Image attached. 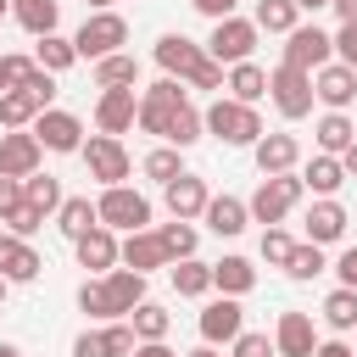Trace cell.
<instances>
[{"label":"cell","mask_w":357,"mask_h":357,"mask_svg":"<svg viewBox=\"0 0 357 357\" xmlns=\"http://www.w3.org/2000/svg\"><path fill=\"white\" fill-rule=\"evenodd\" d=\"M201 218H206V229H212L218 240H234V234H245V223H251V212H245L240 195H212Z\"/></svg>","instance_id":"obj_23"},{"label":"cell","mask_w":357,"mask_h":357,"mask_svg":"<svg viewBox=\"0 0 357 357\" xmlns=\"http://www.w3.org/2000/svg\"><path fill=\"white\" fill-rule=\"evenodd\" d=\"M117 262L151 279V268H167V251H162L156 229H134V234H123V240H117Z\"/></svg>","instance_id":"obj_19"},{"label":"cell","mask_w":357,"mask_h":357,"mask_svg":"<svg viewBox=\"0 0 357 357\" xmlns=\"http://www.w3.org/2000/svg\"><path fill=\"white\" fill-rule=\"evenodd\" d=\"M301 178L296 173H273V178H262L257 184V195L245 201V212H251V223H268V229H279L290 212H296V201H301Z\"/></svg>","instance_id":"obj_4"},{"label":"cell","mask_w":357,"mask_h":357,"mask_svg":"<svg viewBox=\"0 0 357 357\" xmlns=\"http://www.w3.org/2000/svg\"><path fill=\"white\" fill-rule=\"evenodd\" d=\"M0 357H22V351H17V346H11V340H0Z\"/></svg>","instance_id":"obj_61"},{"label":"cell","mask_w":357,"mask_h":357,"mask_svg":"<svg viewBox=\"0 0 357 357\" xmlns=\"http://www.w3.org/2000/svg\"><path fill=\"white\" fill-rule=\"evenodd\" d=\"M257 284V262L251 257H223V262H212V290H223V296H245Z\"/></svg>","instance_id":"obj_27"},{"label":"cell","mask_w":357,"mask_h":357,"mask_svg":"<svg viewBox=\"0 0 357 357\" xmlns=\"http://www.w3.org/2000/svg\"><path fill=\"white\" fill-rule=\"evenodd\" d=\"M268 95H273V106H279V117H307L312 112V73H296V67H273L268 73Z\"/></svg>","instance_id":"obj_11"},{"label":"cell","mask_w":357,"mask_h":357,"mask_svg":"<svg viewBox=\"0 0 357 357\" xmlns=\"http://www.w3.org/2000/svg\"><path fill=\"white\" fill-rule=\"evenodd\" d=\"M139 340H134V329H128V318H117V324H106V329H84L78 340H73V357H128Z\"/></svg>","instance_id":"obj_15"},{"label":"cell","mask_w":357,"mask_h":357,"mask_svg":"<svg viewBox=\"0 0 357 357\" xmlns=\"http://www.w3.org/2000/svg\"><path fill=\"white\" fill-rule=\"evenodd\" d=\"M39 112H45V106H39L28 89H6V95H0V128H33Z\"/></svg>","instance_id":"obj_37"},{"label":"cell","mask_w":357,"mask_h":357,"mask_svg":"<svg viewBox=\"0 0 357 357\" xmlns=\"http://www.w3.org/2000/svg\"><path fill=\"white\" fill-rule=\"evenodd\" d=\"M190 89H223V67H218V61H206V67L190 78Z\"/></svg>","instance_id":"obj_52"},{"label":"cell","mask_w":357,"mask_h":357,"mask_svg":"<svg viewBox=\"0 0 357 357\" xmlns=\"http://www.w3.org/2000/svg\"><path fill=\"white\" fill-rule=\"evenodd\" d=\"M6 89H11V78H6V56H0V95H6Z\"/></svg>","instance_id":"obj_59"},{"label":"cell","mask_w":357,"mask_h":357,"mask_svg":"<svg viewBox=\"0 0 357 357\" xmlns=\"http://www.w3.org/2000/svg\"><path fill=\"white\" fill-rule=\"evenodd\" d=\"M6 17H11V0H0V22H6Z\"/></svg>","instance_id":"obj_62"},{"label":"cell","mask_w":357,"mask_h":357,"mask_svg":"<svg viewBox=\"0 0 357 357\" xmlns=\"http://www.w3.org/2000/svg\"><path fill=\"white\" fill-rule=\"evenodd\" d=\"M39 251L28 245V240H17V234H0V279L6 284H28V279H39Z\"/></svg>","instance_id":"obj_22"},{"label":"cell","mask_w":357,"mask_h":357,"mask_svg":"<svg viewBox=\"0 0 357 357\" xmlns=\"http://www.w3.org/2000/svg\"><path fill=\"white\" fill-rule=\"evenodd\" d=\"M78 156H84V167H89V178H100L106 190L112 184H123L128 178V151H123V139H112V134H89L84 145H78Z\"/></svg>","instance_id":"obj_10"},{"label":"cell","mask_w":357,"mask_h":357,"mask_svg":"<svg viewBox=\"0 0 357 357\" xmlns=\"http://www.w3.org/2000/svg\"><path fill=\"white\" fill-rule=\"evenodd\" d=\"M340 167H346V178H357V139L340 151Z\"/></svg>","instance_id":"obj_55"},{"label":"cell","mask_w":357,"mask_h":357,"mask_svg":"<svg viewBox=\"0 0 357 357\" xmlns=\"http://www.w3.org/2000/svg\"><path fill=\"white\" fill-rule=\"evenodd\" d=\"M273 351H279V357H312V351H318L312 318H307V312H279V324H273Z\"/></svg>","instance_id":"obj_20"},{"label":"cell","mask_w":357,"mask_h":357,"mask_svg":"<svg viewBox=\"0 0 357 357\" xmlns=\"http://www.w3.org/2000/svg\"><path fill=\"white\" fill-rule=\"evenodd\" d=\"M139 173H145V178H156V184H173V178L184 173V162H178V151H173V145H156V151H145Z\"/></svg>","instance_id":"obj_42"},{"label":"cell","mask_w":357,"mask_h":357,"mask_svg":"<svg viewBox=\"0 0 357 357\" xmlns=\"http://www.w3.org/2000/svg\"><path fill=\"white\" fill-rule=\"evenodd\" d=\"M139 301H145V273H134V268H112V273L78 284V307H84L89 318H106V324L128 318Z\"/></svg>","instance_id":"obj_1"},{"label":"cell","mask_w":357,"mask_h":357,"mask_svg":"<svg viewBox=\"0 0 357 357\" xmlns=\"http://www.w3.org/2000/svg\"><path fill=\"white\" fill-rule=\"evenodd\" d=\"M329 45H335V61L357 73V22H340V33H329Z\"/></svg>","instance_id":"obj_46"},{"label":"cell","mask_w":357,"mask_h":357,"mask_svg":"<svg viewBox=\"0 0 357 357\" xmlns=\"http://www.w3.org/2000/svg\"><path fill=\"white\" fill-rule=\"evenodd\" d=\"M39 162H45V145L33 139V128L0 134V178H28V173H39Z\"/></svg>","instance_id":"obj_13"},{"label":"cell","mask_w":357,"mask_h":357,"mask_svg":"<svg viewBox=\"0 0 357 357\" xmlns=\"http://www.w3.org/2000/svg\"><path fill=\"white\" fill-rule=\"evenodd\" d=\"M312 100H324L329 112H346V106L357 100V73L340 67V61L318 67V73H312Z\"/></svg>","instance_id":"obj_17"},{"label":"cell","mask_w":357,"mask_h":357,"mask_svg":"<svg viewBox=\"0 0 357 357\" xmlns=\"http://www.w3.org/2000/svg\"><path fill=\"white\" fill-rule=\"evenodd\" d=\"M11 212H22V178H0V223Z\"/></svg>","instance_id":"obj_49"},{"label":"cell","mask_w":357,"mask_h":357,"mask_svg":"<svg viewBox=\"0 0 357 357\" xmlns=\"http://www.w3.org/2000/svg\"><path fill=\"white\" fill-rule=\"evenodd\" d=\"M301 184H307V190H312L318 201H329V195H335V190L346 184V167H340V156H324V151H318V156L307 162V173H301Z\"/></svg>","instance_id":"obj_28"},{"label":"cell","mask_w":357,"mask_h":357,"mask_svg":"<svg viewBox=\"0 0 357 357\" xmlns=\"http://www.w3.org/2000/svg\"><path fill=\"white\" fill-rule=\"evenodd\" d=\"M33 139H39L45 151L78 156V145H84V123H78L73 112H61V106H45V112L33 117Z\"/></svg>","instance_id":"obj_12"},{"label":"cell","mask_w":357,"mask_h":357,"mask_svg":"<svg viewBox=\"0 0 357 357\" xmlns=\"http://www.w3.org/2000/svg\"><path fill=\"white\" fill-rule=\"evenodd\" d=\"M128 357H178V351H173L167 340H139V346H134Z\"/></svg>","instance_id":"obj_53"},{"label":"cell","mask_w":357,"mask_h":357,"mask_svg":"<svg viewBox=\"0 0 357 357\" xmlns=\"http://www.w3.org/2000/svg\"><path fill=\"white\" fill-rule=\"evenodd\" d=\"M73 245H78V262H84V268H95V273H112V268H117V234H112V229L95 223V229L78 234Z\"/></svg>","instance_id":"obj_26"},{"label":"cell","mask_w":357,"mask_h":357,"mask_svg":"<svg viewBox=\"0 0 357 357\" xmlns=\"http://www.w3.org/2000/svg\"><path fill=\"white\" fill-rule=\"evenodd\" d=\"M312 134H318V151H324V156H340V151L357 139V123H351L346 112H324Z\"/></svg>","instance_id":"obj_29"},{"label":"cell","mask_w":357,"mask_h":357,"mask_svg":"<svg viewBox=\"0 0 357 357\" xmlns=\"http://www.w3.org/2000/svg\"><path fill=\"white\" fill-rule=\"evenodd\" d=\"M324 268H329V262H324V245H307V240H301V245L290 251V262H284L290 279H318Z\"/></svg>","instance_id":"obj_43"},{"label":"cell","mask_w":357,"mask_h":357,"mask_svg":"<svg viewBox=\"0 0 357 357\" xmlns=\"http://www.w3.org/2000/svg\"><path fill=\"white\" fill-rule=\"evenodd\" d=\"M335 273H340V290H357V245H346V251H340Z\"/></svg>","instance_id":"obj_50"},{"label":"cell","mask_w":357,"mask_h":357,"mask_svg":"<svg viewBox=\"0 0 357 357\" xmlns=\"http://www.w3.org/2000/svg\"><path fill=\"white\" fill-rule=\"evenodd\" d=\"M251 156H257V173H262V178H273V173H296V162H301V139H296V134H262V139L251 145Z\"/></svg>","instance_id":"obj_18"},{"label":"cell","mask_w":357,"mask_h":357,"mask_svg":"<svg viewBox=\"0 0 357 357\" xmlns=\"http://www.w3.org/2000/svg\"><path fill=\"white\" fill-rule=\"evenodd\" d=\"M346 234V206L329 195V201H312L307 206V245H335Z\"/></svg>","instance_id":"obj_24"},{"label":"cell","mask_w":357,"mask_h":357,"mask_svg":"<svg viewBox=\"0 0 357 357\" xmlns=\"http://www.w3.org/2000/svg\"><path fill=\"white\" fill-rule=\"evenodd\" d=\"M33 61L56 78V73H67V67L78 61V50H73V39H61V33H45V39L33 45Z\"/></svg>","instance_id":"obj_38"},{"label":"cell","mask_w":357,"mask_h":357,"mask_svg":"<svg viewBox=\"0 0 357 357\" xmlns=\"http://www.w3.org/2000/svg\"><path fill=\"white\" fill-rule=\"evenodd\" d=\"M229 346H234V357H279V351H273V340H268L262 329H240Z\"/></svg>","instance_id":"obj_45"},{"label":"cell","mask_w":357,"mask_h":357,"mask_svg":"<svg viewBox=\"0 0 357 357\" xmlns=\"http://www.w3.org/2000/svg\"><path fill=\"white\" fill-rule=\"evenodd\" d=\"M95 218H100V229H123V234H134V229H151V201L139 195V190H128V184H112V190H100V201H95Z\"/></svg>","instance_id":"obj_5"},{"label":"cell","mask_w":357,"mask_h":357,"mask_svg":"<svg viewBox=\"0 0 357 357\" xmlns=\"http://www.w3.org/2000/svg\"><path fill=\"white\" fill-rule=\"evenodd\" d=\"M156 240H162L167 262H184V257H195V240H201V234H195L190 223H178V218H173V223H162V229H156Z\"/></svg>","instance_id":"obj_39"},{"label":"cell","mask_w":357,"mask_h":357,"mask_svg":"<svg viewBox=\"0 0 357 357\" xmlns=\"http://www.w3.org/2000/svg\"><path fill=\"white\" fill-rule=\"evenodd\" d=\"M329 61H335V45H329V33H324L318 22H296V28L284 33V67L318 73V67H329Z\"/></svg>","instance_id":"obj_8"},{"label":"cell","mask_w":357,"mask_h":357,"mask_svg":"<svg viewBox=\"0 0 357 357\" xmlns=\"http://www.w3.org/2000/svg\"><path fill=\"white\" fill-rule=\"evenodd\" d=\"M178 106H190L184 84H178V78H156V84L139 95V112H134V123H139L145 134L167 139V123H173V112H178Z\"/></svg>","instance_id":"obj_6"},{"label":"cell","mask_w":357,"mask_h":357,"mask_svg":"<svg viewBox=\"0 0 357 357\" xmlns=\"http://www.w3.org/2000/svg\"><path fill=\"white\" fill-rule=\"evenodd\" d=\"M134 112H139L134 89H100V100H95V128L117 139V134H128V128H134Z\"/></svg>","instance_id":"obj_21"},{"label":"cell","mask_w":357,"mask_h":357,"mask_svg":"<svg viewBox=\"0 0 357 357\" xmlns=\"http://www.w3.org/2000/svg\"><path fill=\"white\" fill-rule=\"evenodd\" d=\"M22 201H28L39 218H56V206H61L67 195H61L56 173H28V178H22Z\"/></svg>","instance_id":"obj_30"},{"label":"cell","mask_w":357,"mask_h":357,"mask_svg":"<svg viewBox=\"0 0 357 357\" xmlns=\"http://www.w3.org/2000/svg\"><path fill=\"white\" fill-rule=\"evenodd\" d=\"M329 0H296V11H324Z\"/></svg>","instance_id":"obj_57"},{"label":"cell","mask_w":357,"mask_h":357,"mask_svg":"<svg viewBox=\"0 0 357 357\" xmlns=\"http://www.w3.org/2000/svg\"><path fill=\"white\" fill-rule=\"evenodd\" d=\"M201 134H206V128H201V112H195V106H178V112H173V123H167V139H162V145L184 151V145H195Z\"/></svg>","instance_id":"obj_41"},{"label":"cell","mask_w":357,"mask_h":357,"mask_svg":"<svg viewBox=\"0 0 357 357\" xmlns=\"http://www.w3.org/2000/svg\"><path fill=\"white\" fill-rule=\"evenodd\" d=\"M251 50H257V22H251V17H223V22H212V39H206V56H212L218 67H234V61H251Z\"/></svg>","instance_id":"obj_7"},{"label":"cell","mask_w":357,"mask_h":357,"mask_svg":"<svg viewBox=\"0 0 357 357\" xmlns=\"http://www.w3.org/2000/svg\"><path fill=\"white\" fill-rule=\"evenodd\" d=\"M201 128L212 134V139H223V145H257L268 128H262V117H257V106H240V100H229V95H218L206 112H201Z\"/></svg>","instance_id":"obj_2"},{"label":"cell","mask_w":357,"mask_h":357,"mask_svg":"<svg viewBox=\"0 0 357 357\" xmlns=\"http://www.w3.org/2000/svg\"><path fill=\"white\" fill-rule=\"evenodd\" d=\"M335 11H340V22H357V0H329Z\"/></svg>","instance_id":"obj_56"},{"label":"cell","mask_w":357,"mask_h":357,"mask_svg":"<svg viewBox=\"0 0 357 357\" xmlns=\"http://www.w3.org/2000/svg\"><path fill=\"white\" fill-rule=\"evenodd\" d=\"M312 357H357V351H351L346 340H318V351H312Z\"/></svg>","instance_id":"obj_54"},{"label":"cell","mask_w":357,"mask_h":357,"mask_svg":"<svg viewBox=\"0 0 357 357\" xmlns=\"http://www.w3.org/2000/svg\"><path fill=\"white\" fill-rule=\"evenodd\" d=\"M100 218H95V201L89 195H67L61 206H56V229L67 234V240H78V234H89Z\"/></svg>","instance_id":"obj_31"},{"label":"cell","mask_w":357,"mask_h":357,"mask_svg":"<svg viewBox=\"0 0 357 357\" xmlns=\"http://www.w3.org/2000/svg\"><path fill=\"white\" fill-rule=\"evenodd\" d=\"M206 61H212V56H206V45H195L190 33H162V39H156V67H162V78L190 84Z\"/></svg>","instance_id":"obj_9"},{"label":"cell","mask_w":357,"mask_h":357,"mask_svg":"<svg viewBox=\"0 0 357 357\" xmlns=\"http://www.w3.org/2000/svg\"><path fill=\"white\" fill-rule=\"evenodd\" d=\"M39 223H45V218H39V212H33L28 201H22V212H11V218H6V234H17V240H28V234H33Z\"/></svg>","instance_id":"obj_48"},{"label":"cell","mask_w":357,"mask_h":357,"mask_svg":"<svg viewBox=\"0 0 357 357\" xmlns=\"http://www.w3.org/2000/svg\"><path fill=\"white\" fill-rule=\"evenodd\" d=\"M123 45H128V17H117V11H89V17H84V28L73 33V50H78V61L117 56Z\"/></svg>","instance_id":"obj_3"},{"label":"cell","mask_w":357,"mask_h":357,"mask_svg":"<svg viewBox=\"0 0 357 357\" xmlns=\"http://www.w3.org/2000/svg\"><path fill=\"white\" fill-rule=\"evenodd\" d=\"M84 6H89V11H112V0H84Z\"/></svg>","instance_id":"obj_60"},{"label":"cell","mask_w":357,"mask_h":357,"mask_svg":"<svg viewBox=\"0 0 357 357\" xmlns=\"http://www.w3.org/2000/svg\"><path fill=\"white\" fill-rule=\"evenodd\" d=\"M162 201H167V212H173L178 223H190V218H201V212H206L212 190H206V178H201V173H178L173 184H162Z\"/></svg>","instance_id":"obj_16"},{"label":"cell","mask_w":357,"mask_h":357,"mask_svg":"<svg viewBox=\"0 0 357 357\" xmlns=\"http://www.w3.org/2000/svg\"><path fill=\"white\" fill-rule=\"evenodd\" d=\"M223 89H229V100H240V106H257V100L268 95V73H262L257 61H234V67L223 73Z\"/></svg>","instance_id":"obj_25"},{"label":"cell","mask_w":357,"mask_h":357,"mask_svg":"<svg viewBox=\"0 0 357 357\" xmlns=\"http://www.w3.org/2000/svg\"><path fill=\"white\" fill-rule=\"evenodd\" d=\"M128 329H134V340H167L173 312H167V307H156V301H139V307L128 312Z\"/></svg>","instance_id":"obj_35"},{"label":"cell","mask_w":357,"mask_h":357,"mask_svg":"<svg viewBox=\"0 0 357 357\" xmlns=\"http://www.w3.org/2000/svg\"><path fill=\"white\" fill-rule=\"evenodd\" d=\"M190 6H195L201 17H212V22H223V17H234V6H240V0H190Z\"/></svg>","instance_id":"obj_51"},{"label":"cell","mask_w":357,"mask_h":357,"mask_svg":"<svg viewBox=\"0 0 357 357\" xmlns=\"http://www.w3.org/2000/svg\"><path fill=\"white\" fill-rule=\"evenodd\" d=\"M251 22H257V33H290L301 22V11H296V0H257Z\"/></svg>","instance_id":"obj_36"},{"label":"cell","mask_w":357,"mask_h":357,"mask_svg":"<svg viewBox=\"0 0 357 357\" xmlns=\"http://www.w3.org/2000/svg\"><path fill=\"white\" fill-rule=\"evenodd\" d=\"M184 357H218V346H195V351H184Z\"/></svg>","instance_id":"obj_58"},{"label":"cell","mask_w":357,"mask_h":357,"mask_svg":"<svg viewBox=\"0 0 357 357\" xmlns=\"http://www.w3.org/2000/svg\"><path fill=\"white\" fill-rule=\"evenodd\" d=\"M167 279H173V290L178 296H206L212 290V262H195V257H184V262H167Z\"/></svg>","instance_id":"obj_32"},{"label":"cell","mask_w":357,"mask_h":357,"mask_svg":"<svg viewBox=\"0 0 357 357\" xmlns=\"http://www.w3.org/2000/svg\"><path fill=\"white\" fill-rule=\"evenodd\" d=\"M0 301H6V279H0Z\"/></svg>","instance_id":"obj_63"},{"label":"cell","mask_w":357,"mask_h":357,"mask_svg":"<svg viewBox=\"0 0 357 357\" xmlns=\"http://www.w3.org/2000/svg\"><path fill=\"white\" fill-rule=\"evenodd\" d=\"M11 17L33 33V39H45V33H56V17H61V6L56 0H11Z\"/></svg>","instance_id":"obj_33"},{"label":"cell","mask_w":357,"mask_h":357,"mask_svg":"<svg viewBox=\"0 0 357 357\" xmlns=\"http://www.w3.org/2000/svg\"><path fill=\"white\" fill-rule=\"evenodd\" d=\"M240 329H245V307L234 296H218L201 307V346H229Z\"/></svg>","instance_id":"obj_14"},{"label":"cell","mask_w":357,"mask_h":357,"mask_svg":"<svg viewBox=\"0 0 357 357\" xmlns=\"http://www.w3.org/2000/svg\"><path fill=\"white\" fill-rule=\"evenodd\" d=\"M290 251H296V240H290L284 229H262V262H268V268H284Z\"/></svg>","instance_id":"obj_44"},{"label":"cell","mask_w":357,"mask_h":357,"mask_svg":"<svg viewBox=\"0 0 357 357\" xmlns=\"http://www.w3.org/2000/svg\"><path fill=\"white\" fill-rule=\"evenodd\" d=\"M39 73V61L33 56H6V78H11V89H28V78Z\"/></svg>","instance_id":"obj_47"},{"label":"cell","mask_w":357,"mask_h":357,"mask_svg":"<svg viewBox=\"0 0 357 357\" xmlns=\"http://www.w3.org/2000/svg\"><path fill=\"white\" fill-rule=\"evenodd\" d=\"M324 324L340 329V335L357 329V290H329V296H324Z\"/></svg>","instance_id":"obj_40"},{"label":"cell","mask_w":357,"mask_h":357,"mask_svg":"<svg viewBox=\"0 0 357 357\" xmlns=\"http://www.w3.org/2000/svg\"><path fill=\"white\" fill-rule=\"evenodd\" d=\"M134 78H139V61H134L128 50L95 61V84H100V89H134Z\"/></svg>","instance_id":"obj_34"}]
</instances>
